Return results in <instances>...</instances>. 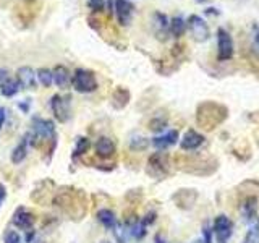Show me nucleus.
Returning a JSON list of instances; mask_svg holds the SVG:
<instances>
[{
  "instance_id": "nucleus-24",
  "label": "nucleus",
  "mask_w": 259,
  "mask_h": 243,
  "mask_svg": "<svg viewBox=\"0 0 259 243\" xmlns=\"http://www.w3.org/2000/svg\"><path fill=\"white\" fill-rule=\"evenodd\" d=\"M130 233H132L133 238L141 240L146 235V225L143 224V221H135L132 225H130Z\"/></svg>"
},
{
  "instance_id": "nucleus-19",
  "label": "nucleus",
  "mask_w": 259,
  "mask_h": 243,
  "mask_svg": "<svg viewBox=\"0 0 259 243\" xmlns=\"http://www.w3.org/2000/svg\"><path fill=\"white\" fill-rule=\"evenodd\" d=\"M186 21L182 18V16H174L172 20H170V34L175 36V37H182L185 34V31H186Z\"/></svg>"
},
{
  "instance_id": "nucleus-17",
  "label": "nucleus",
  "mask_w": 259,
  "mask_h": 243,
  "mask_svg": "<svg viewBox=\"0 0 259 243\" xmlns=\"http://www.w3.org/2000/svg\"><path fill=\"white\" fill-rule=\"evenodd\" d=\"M28 135L23 138V140L20 141V144H16L15 146V149L12 151V162L13 164H21V162L26 159V156H28V143H29V140H28Z\"/></svg>"
},
{
  "instance_id": "nucleus-25",
  "label": "nucleus",
  "mask_w": 259,
  "mask_h": 243,
  "mask_svg": "<svg viewBox=\"0 0 259 243\" xmlns=\"http://www.w3.org/2000/svg\"><path fill=\"white\" fill-rule=\"evenodd\" d=\"M148 146H149V141H148V138H144V136H133L132 140H130V148L133 151H144Z\"/></svg>"
},
{
  "instance_id": "nucleus-30",
  "label": "nucleus",
  "mask_w": 259,
  "mask_h": 243,
  "mask_svg": "<svg viewBox=\"0 0 259 243\" xmlns=\"http://www.w3.org/2000/svg\"><path fill=\"white\" fill-rule=\"evenodd\" d=\"M243 243H259V237H257V233H256L254 229H251L248 232L246 238H245V241H243Z\"/></svg>"
},
{
  "instance_id": "nucleus-4",
  "label": "nucleus",
  "mask_w": 259,
  "mask_h": 243,
  "mask_svg": "<svg viewBox=\"0 0 259 243\" xmlns=\"http://www.w3.org/2000/svg\"><path fill=\"white\" fill-rule=\"evenodd\" d=\"M186 26H188L191 36L196 43H206L210 36V29L207 26V23L199 15H191L188 21H186Z\"/></svg>"
},
{
  "instance_id": "nucleus-14",
  "label": "nucleus",
  "mask_w": 259,
  "mask_h": 243,
  "mask_svg": "<svg viewBox=\"0 0 259 243\" xmlns=\"http://www.w3.org/2000/svg\"><path fill=\"white\" fill-rule=\"evenodd\" d=\"M168 26H170V21L164 13H160V12L154 13V28H156L157 39H164V40L167 39V32H170Z\"/></svg>"
},
{
  "instance_id": "nucleus-27",
  "label": "nucleus",
  "mask_w": 259,
  "mask_h": 243,
  "mask_svg": "<svg viewBox=\"0 0 259 243\" xmlns=\"http://www.w3.org/2000/svg\"><path fill=\"white\" fill-rule=\"evenodd\" d=\"M4 240H5V243H23L20 233L16 232V230H7Z\"/></svg>"
},
{
  "instance_id": "nucleus-31",
  "label": "nucleus",
  "mask_w": 259,
  "mask_h": 243,
  "mask_svg": "<svg viewBox=\"0 0 259 243\" xmlns=\"http://www.w3.org/2000/svg\"><path fill=\"white\" fill-rule=\"evenodd\" d=\"M10 78H12L10 71H8L7 68H0V86H2L5 81H8Z\"/></svg>"
},
{
  "instance_id": "nucleus-11",
  "label": "nucleus",
  "mask_w": 259,
  "mask_h": 243,
  "mask_svg": "<svg viewBox=\"0 0 259 243\" xmlns=\"http://www.w3.org/2000/svg\"><path fill=\"white\" fill-rule=\"evenodd\" d=\"M96 154L99 157H104L107 159L110 156H113L115 154V143L112 141V138L109 136H101L99 140L96 141Z\"/></svg>"
},
{
  "instance_id": "nucleus-1",
  "label": "nucleus",
  "mask_w": 259,
  "mask_h": 243,
  "mask_svg": "<svg viewBox=\"0 0 259 243\" xmlns=\"http://www.w3.org/2000/svg\"><path fill=\"white\" fill-rule=\"evenodd\" d=\"M28 136L32 144H37L42 141L57 144L55 125L52 120H47V118H40V117L32 118V130H31V133H28Z\"/></svg>"
},
{
  "instance_id": "nucleus-15",
  "label": "nucleus",
  "mask_w": 259,
  "mask_h": 243,
  "mask_svg": "<svg viewBox=\"0 0 259 243\" xmlns=\"http://www.w3.org/2000/svg\"><path fill=\"white\" fill-rule=\"evenodd\" d=\"M177 140H178V132L177 130H170V132H167L165 135L154 138L152 144H154V148H157V149H167L168 146H174L177 143Z\"/></svg>"
},
{
  "instance_id": "nucleus-41",
  "label": "nucleus",
  "mask_w": 259,
  "mask_h": 243,
  "mask_svg": "<svg viewBox=\"0 0 259 243\" xmlns=\"http://www.w3.org/2000/svg\"><path fill=\"white\" fill-rule=\"evenodd\" d=\"M198 4H202V2H206V0H196Z\"/></svg>"
},
{
  "instance_id": "nucleus-7",
  "label": "nucleus",
  "mask_w": 259,
  "mask_h": 243,
  "mask_svg": "<svg viewBox=\"0 0 259 243\" xmlns=\"http://www.w3.org/2000/svg\"><path fill=\"white\" fill-rule=\"evenodd\" d=\"M113 12H115L117 21H118L120 26H128V24L132 23V18H133L135 5L130 2V0H115Z\"/></svg>"
},
{
  "instance_id": "nucleus-6",
  "label": "nucleus",
  "mask_w": 259,
  "mask_h": 243,
  "mask_svg": "<svg viewBox=\"0 0 259 243\" xmlns=\"http://www.w3.org/2000/svg\"><path fill=\"white\" fill-rule=\"evenodd\" d=\"M232 230H233V224H232V221L229 217L224 216V214L215 217L212 232H214L219 243H225L227 240H229L232 237Z\"/></svg>"
},
{
  "instance_id": "nucleus-8",
  "label": "nucleus",
  "mask_w": 259,
  "mask_h": 243,
  "mask_svg": "<svg viewBox=\"0 0 259 243\" xmlns=\"http://www.w3.org/2000/svg\"><path fill=\"white\" fill-rule=\"evenodd\" d=\"M12 222H13V225H16L21 230H31L32 225L36 222V216L26 208H18L15 211Z\"/></svg>"
},
{
  "instance_id": "nucleus-35",
  "label": "nucleus",
  "mask_w": 259,
  "mask_h": 243,
  "mask_svg": "<svg viewBox=\"0 0 259 243\" xmlns=\"http://www.w3.org/2000/svg\"><path fill=\"white\" fill-rule=\"evenodd\" d=\"M5 118H7V110L4 107H0V130H2V127L5 124Z\"/></svg>"
},
{
  "instance_id": "nucleus-34",
  "label": "nucleus",
  "mask_w": 259,
  "mask_h": 243,
  "mask_svg": "<svg viewBox=\"0 0 259 243\" xmlns=\"http://www.w3.org/2000/svg\"><path fill=\"white\" fill-rule=\"evenodd\" d=\"M202 235H204V238H202V240H204V243H210V229L207 225L202 227Z\"/></svg>"
},
{
  "instance_id": "nucleus-26",
  "label": "nucleus",
  "mask_w": 259,
  "mask_h": 243,
  "mask_svg": "<svg viewBox=\"0 0 259 243\" xmlns=\"http://www.w3.org/2000/svg\"><path fill=\"white\" fill-rule=\"evenodd\" d=\"M88 7L89 10L94 13H101L105 8V0H88Z\"/></svg>"
},
{
  "instance_id": "nucleus-3",
  "label": "nucleus",
  "mask_w": 259,
  "mask_h": 243,
  "mask_svg": "<svg viewBox=\"0 0 259 243\" xmlns=\"http://www.w3.org/2000/svg\"><path fill=\"white\" fill-rule=\"evenodd\" d=\"M233 39L230 36V32L224 29V28H219L217 29V59L221 62H227L230 60L233 57Z\"/></svg>"
},
{
  "instance_id": "nucleus-21",
  "label": "nucleus",
  "mask_w": 259,
  "mask_h": 243,
  "mask_svg": "<svg viewBox=\"0 0 259 243\" xmlns=\"http://www.w3.org/2000/svg\"><path fill=\"white\" fill-rule=\"evenodd\" d=\"M241 213L248 222H251L256 217V198H246L241 205Z\"/></svg>"
},
{
  "instance_id": "nucleus-28",
  "label": "nucleus",
  "mask_w": 259,
  "mask_h": 243,
  "mask_svg": "<svg viewBox=\"0 0 259 243\" xmlns=\"http://www.w3.org/2000/svg\"><path fill=\"white\" fill-rule=\"evenodd\" d=\"M165 125H167V122L165 120H159V118H152L151 122H149V128L152 130V132H162V130L165 128Z\"/></svg>"
},
{
  "instance_id": "nucleus-22",
  "label": "nucleus",
  "mask_w": 259,
  "mask_h": 243,
  "mask_svg": "<svg viewBox=\"0 0 259 243\" xmlns=\"http://www.w3.org/2000/svg\"><path fill=\"white\" fill-rule=\"evenodd\" d=\"M36 78L39 81V85H42L44 88H51L54 83V73L49 68H39L36 71Z\"/></svg>"
},
{
  "instance_id": "nucleus-36",
  "label": "nucleus",
  "mask_w": 259,
  "mask_h": 243,
  "mask_svg": "<svg viewBox=\"0 0 259 243\" xmlns=\"http://www.w3.org/2000/svg\"><path fill=\"white\" fill-rule=\"evenodd\" d=\"M154 243H165V238L162 237V233H156V237H154Z\"/></svg>"
},
{
  "instance_id": "nucleus-39",
  "label": "nucleus",
  "mask_w": 259,
  "mask_h": 243,
  "mask_svg": "<svg viewBox=\"0 0 259 243\" xmlns=\"http://www.w3.org/2000/svg\"><path fill=\"white\" fill-rule=\"evenodd\" d=\"M254 230H256V233H257V237H259V219H257V224H256V227H254Z\"/></svg>"
},
{
  "instance_id": "nucleus-20",
  "label": "nucleus",
  "mask_w": 259,
  "mask_h": 243,
  "mask_svg": "<svg viewBox=\"0 0 259 243\" xmlns=\"http://www.w3.org/2000/svg\"><path fill=\"white\" fill-rule=\"evenodd\" d=\"M20 89H21V85H20V81L16 79V78H10L8 81H5V83L0 86V91H2V94L5 97H13L20 93Z\"/></svg>"
},
{
  "instance_id": "nucleus-10",
  "label": "nucleus",
  "mask_w": 259,
  "mask_h": 243,
  "mask_svg": "<svg viewBox=\"0 0 259 243\" xmlns=\"http://www.w3.org/2000/svg\"><path fill=\"white\" fill-rule=\"evenodd\" d=\"M16 79L20 81L23 89H34L36 88V71L31 67H20L16 71Z\"/></svg>"
},
{
  "instance_id": "nucleus-33",
  "label": "nucleus",
  "mask_w": 259,
  "mask_h": 243,
  "mask_svg": "<svg viewBox=\"0 0 259 243\" xmlns=\"http://www.w3.org/2000/svg\"><path fill=\"white\" fill-rule=\"evenodd\" d=\"M5 198H7V188L4 183H0V208H2Z\"/></svg>"
},
{
  "instance_id": "nucleus-5",
  "label": "nucleus",
  "mask_w": 259,
  "mask_h": 243,
  "mask_svg": "<svg viewBox=\"0 0 259 243\" xmlns=\"http://www.w3.org/2000/svg\"><path fill=\"white\" fill-rule=\"evenodd\" d=\"M70 96H60V94H54L51 97V109L54 112L55 118L60 122V124H65L70 118Z\"/></svg>"
},
{
  "instance_id": "nucleus-16",
  "label": "nucleus",
  "mask_w": 259,
  "mask_h": 243,
  "mask_svg": "<svg viewBox=\"0 0 259 243\" xmlns=\"http://www.w3.org/2000/svg\"><path fill=\"white\" fill-rule=\"evenodd\" d=\"M97 221H99L105 229H109V230H113V229H117V217L115 214H113V211L110 209H99L97 211Z\"/></svg>"
},
{
  "instance_id": "nucleus-32",
  "label": "nucleus",
  "mask_w": 259,
  "mask_h": 243,
  "mask_svg": "<svg viewBox=\"0 0 259 243\" xmlns=\"http://www.w3.org/2000/svg\"><path fill=\"white\" fill-rule=\"evenodd\" d=\"M154 221H156V213L152 211V213H148V214H146V217L143 219V224H144L146 227H148V225L152 224Z\"/></svg>"
},
{
  "instance_id": "nucleus-23",
  "label": "nucleus",
  "mask_w": 259,
  "mask_h": 243,
  "mask_svg": "<svg viewBox=\"0 0 259 243\" xmlns=\"http://www.w3.org/2000/svg\"><path fill=\"white\" fill-rule=\"evenodd\" d=\"M91 148V141L88 140L86 136H81L76 140V144H75V149H73V157H78V156H83L86 154Z\"/></svg>"
},
{
  "instance_id": "nucleus-13",
  "label": "nucleus",
  "mask_w": 259,
  "mask_h": 243,
  "mask_svg": "<svg viewBox=\"0 0 259 243\" xmlns=\"http://www.w3.org/2000/svg\"><path fill=\"white\" fill-rule=\"evenodd\" d=\"M54 73V83L60 89H68L71 86V75L65 65H57L52 70Z\"/></svg>"
},
{
  "instance_id": "nucleus-38",
  "label": "nucleus",
  "mask_w": 259,
  "mask_h": 243,
  "mask_svg": "<svg viewBox=\"0 0 259 243\" xmlns=\"http://www.w3.org/2000/svg\"><path fill=\"white\" fill-rule=\"evenodd\" d=\"M206 13H207V15H219V12L215 10V8H207Z\"/></svg>"
},
{
  "instance_id": "nucleus-9",
  "label": "nucleus",
  "mask_w": 259,
  "mask_h": 243,
  "mask_svg": "<svg viewBox=\"0 0 259 243\" xmlns=\"http://www.w3.org/2000/svg\"><path fill=\"white\" fill-rule=\"evenodd\" d=\"M167 166H168V157H167V154L164 152H156V154H152L151 159H149V169H148V172L151 175H165L167 174Z\"/></svg>"
},
{
  "instance_id": "nucleus-42",
  "label": "nucleus",
  "mask_w": 259,
  "mask_h": 243,
  "mask_svg": "<svg viewBox=\"0 0 259 243\" xmlns=\"http://www.w3.org/2000/svg\"><path fill=\"white\" fill-rule=\"evenodd\" d=\"M102 243H110V241H102Z\"/></svg>"
},
{
  "instance_id": "nucleus-37",
  "label": "nucleus",
  "mask_w": 259,
  "mask_h": 243,
  "mask_svg": "<svg viewBox=\"0 0 259 243\" xmlns=\"http://www.w3.org/2000/svg\"><path fill=\"white\" fill-rule=\"evenodd\" d=\"M32 238H34V230H31V232L26 233V241H28V243H31Z\"/></svg>"
},
{
  "instance_id": "nucleus-12",
  "label": "nucleus",
  "mask_w": 259,
  "mask_h": 243,
  "mask_svg": "<svg viewBox=\"0 0 259 243\" xmlns=\"http://www.w3.org/2000/svg\"><path fill=\"white\" fill-rule=\"evenodd\" d=\"M202 143H204V136L199 135L198 132H194V130H188V132L185 133V136L182 138L180 146H182V149L191 151V149H198Z\"/></svg>"
},
{
  "instance_id": "nucleus-18",
  "label": "nucleus",
  "mask_w": 259,
  "mask_h": 243,
  "mask_svg": "<svg viewBox=\"0 0 259 243\" xmlns=\"http://www.w3.org/2000/svg\"><path fill=\"white\" fill-rule=\"evenodd\" d=\"M130 102V91L126 88H117L112 94V105L115 109H123Z\"/></svg>"
},
{
  "instance_id": "nucleus-2",
  "label": "nucleus",
  "mask_w": 259,
  "mask_h": 243,
  "mask_svg": "<svg viewBox=\"0 0 259 243\" xmlns=\"http://www.w3.org/2000/svg\"><path fill=\"white\" fill-rule=\"evenodd\" d=\"M71 86L76 89L78 93H93L97 89V79L96 73L86 68H76L71 75Z\"/></svg>"
},
{
  "instance_id": "nucleus-29",
  "label": "nucleus",
  "mask_w": 259,
  "mask_h": 243,
  "mask_svg": "<svg viewBox=\"0 0 259 243\" xmlns=\"http://www.w3.org/2000/svg\"><path fill=\"white\" fill-rule=\"evenodd\" d=\"M253 52L259 59V28H256L254 36H253Z\"/></svg>"
},
{
  "instance_id": "nucleus-40",
  "label": "nucleus",
  "mask_w": 259,
  "mask_h": 243,
  "mask_svg": "<svg viewBox=\"0 0 259 243\" xmlns=\"http://www.w3.org/2000/svg\"><path fill=\"white\" fill-rule=\"evenodd\" d=\"M193 243H204V240H202V238H199V240H194Z\"/></svg>"
}]
</instances>
